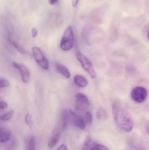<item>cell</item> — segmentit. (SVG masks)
Wrapping results in <instances>:
<instances>
[{
    "label": "cell",
    "instance_id": "cell-5",
    "mask_svg": "<svg viewBox=\"0 0 149 150\" xmlns=\"http://www.w3.org/2000/svg\"><path fill=\"white\" fill-rule=\"evenodd\" d=\"M148 95V90L143 86H136L131 91V98L136 103L141 104L144 102L147 99Z\"/></svg>",
    "mask_w": 149,
    "mask_h": 150
},
{
    "label": "cell",
    "instance_id": "cell-4",
    "mask_svg": "<svg viewBox=\"0 0 149 150\" xmlns=\"http://www.w3.org/2000/svg\"><path fill=\"white\" fill-rule=\"evenodd\" d=\"M90 103L86 96L82 93H78L76 95L75 109L80 113H85L89 111Z\"/></svg>",
    "mask_w": 149,
    "mask_h": 150
},
{
    "label": "cell",
    "instance_id": "cell-18",
    "mask_svg": "<svg viewBox=\"0 0 149 150\" xmlns=\"http://www.w3.org/2000/svg\"><path fill=\"white\" fill-rule=\"evenodd\" d=\"M84 120L85 123L88 124H91L92 122V115L90 111H87L85 112L84 113Z\"/></svg>",
    "mask_w": 149,
    "mask_h": 150
},
{
    "label": "cell",
    "instance_id": "cell-12",
    "mask_svg": "<svg viewBox=\"0 0 149 150\" xmlns=\"http://www.w3.org/2000/svg\"><path fill=\"white\" fill-rule=\"evenodd\" d=\"M73 80L75 84L80 88H84L88 85L87 79L81 75H75L73 78Z\"/></svg>",
    "mask_w": 149,
    "mask_h": 150
},
{
    "label": "cell",
    "instance_id": "cell-25",
    "mask_svg": "<svg viewBox=\"0 0 149 150\" xmlns=\"http://www.w3.org/2000/svg\"><path fill=\"white\" fill-rule=\"evenodd\" d=\"M31 36L32 38H35L36 37L38 34V31L36 28H32L31 30Z\"/></svg>",
    "mask_w": 149,
    "mask_h": 150
},
{
    "label": "cell",
    "instance_id": "cell-22",
    "mask_svg": "<svg viewBox=\"0 0 149 150\" xmlns=\"http://www.w3.org/2000/svg\"><path fill=\"white\" fill-rule=\"evenodd\" d=\"M148 31H149V25L148 24L146 25L144 27V34L146 38L148 40Z\"/></svg>",
    "mask_w": 149,
    "mask_h": 150
},
{
    "label": "cell",
    "instance_id": "cell-9",
    "mask_svg": "<svg viewBox=\"0 0 149 150\" xmlns=\"http://www.w3.org/2000/svg\"><path fill=\"white\" fill-rule=\"evenodd\" d=\"M12 65L14 67L19 70L23 82L24 83H27L29 81L30 76L29 71L28 68L24 65L17 62H13Z\"/></svg>",
    "mask_w": 149,
    "mask_h": 150
},
{
    "label": "cell",
    "instance_id": "cell-26",
    "mask_svg": "<svg viewBox=\"0 0 149 150\" xmlns=\"http://www.w3.org/2000/svg\"><path fill=\"white\" fill-rule=\"evenodd\" d=\"M57 150H68L67 147L65 144H62L59 147Z\"/></svg>",
    "mask_w": 149,
    "mask_h": 150
},
{
    "label": "cell",
    "instance_id": "cell-27",
    "mask_svg": "<svg viewBox=\"0 0 149 150\" xmlns=\"http://www.w3.org/2000/svg\"><path fill=\"white\" fill-rule=\"evenodd\" d=\"M79 0H72V4L73 7H76L78 3Z\"/></svg>",
    "mask_w": 149,
    "mask_h": 150
},
{
    "label": "cell",
    "instance_id": "cell-19",
    "mask_svg": "<svg viewBox=\"0 0 149 150\" xmlns=\"http://www.w3.org/2000/svg\"><path fill=\"white\" fill-rule=\"evenodd\" d=\"M131 150H146L144 147L139 143H134L131 147Z\"/></svg>",
    "mask_w": 149,
    "mask_h": 150
},
{
    "label": "cell",
    "instance_id": "cell-20",
    "mask_svg": "<svg viewBox=\"0 0 149 150\" xmlns=\"http://www.w3.org/2000/svg\"><path fill=\"white\" fill-rule=\"evenodd\" d=\"M9 86V82L7 79L0 78V88H5L8 87Z\"/></svg>",
    "mask_w": 149,
    "mask_h": 150
},
{
    "label": "cell",
    "instance_id": "cell-21",
    "mask_svg": "<svg viewBox=\"0 0 149 150\" xmlns=\"http://www.w3.org/2000/svg\"><path fill=\"white\" fill-rule=\"evenodd\" d=\"M13 45H14V47L16 49V50L17 51L21 53L22 54H25L26 53L24 49L19 45L18 43H17V42H13Z\"/></svg>",
    "mask_w": 149,
    "mask_h": 150
},
{
    "label": "cell",
    "instance_id": "cell-7",
    "mask_svg": "<svg viewBox=\"0 0 149 150\" xmlns=\"http://www.w3.org/2000/svg\"><path fill=\"white\" fill-rule=\"evenodd\" d=\"M64 130L65 129L60 120L58 125L55 127L52 133L51 136L48 142V147L49 148L52 149L57 145L60 139L62 133Z\"/></svg>",
    "mask_w": 149,
    "mask_h": 150
},
{
    "label": "cell",
    "instance_id": "cell-10",
    "mask_svg": "<svg viewBox=\"0 0 149 150\" xmlns=\"http://www.w3.org/2000/svg\"><path fill=\"white\" fill-rule=\"evenodd\" d=\"M56 68L57 71L66 78L69 79L71 78V73L68 69L66 66L57 63L56 64Z\"/></svg>",
    "mask_w": 149,
    "mask_h": 150
},
{
    "label": "cell",
    "instance_id": "cell-13",
    "mask_svg": "<svg viewBox=\"0 0 149 150\" xmlns=\"http://www.w3.org/2000/svg\"><path fill=\"white\" fill-rule=\"evenodd\" d=\"M11 133L8 129L0 128V143L7 142L11 139Z\"/></svg>",
    "mask_w": 149,
    "mask_h": 150
},
{
    "label": "cell",
    "instance_id": "cell-23",
    "mask_svg": "<svg viewBox=\"0 0 149 150\" xmlns=\"http://www.w3.org/2000/svg\"><path fill=\"white\" fill-rule=\"evenodd\" d=\"M8 107V104L5 101H0V110L4 109Z\"/></svg>",
    "mask_w": 149,
    "mask_h": 150
},
{
    "label": "cell",
    "instance_id": "cell-1",
    "mask_svg": "<svg viewBox=\"0 0 149 150\" xmlns=\"http://www.w3.org/2000/svg\"><path fill=\"white\" fill-rule=\"evenodd\" d=\"M112 112L115 124L120 130L127 133L133 130L134 126L133 116L122 104L119 102L114 103Z\"/></svg>",
    "mask_w": 149,
    "mask_h": 150
},
{
    "label": "cell",
    "instance_id": "cell-6",
    "mask_svg": "<svg viewBox=\"0 0 149 150\" xmlns=\"http://www.w3.org/2000/svg\"><path fill=\"white\" fill-rule=\"evenodd\" d=\"M33 57L36 62L45 70H48L50 65L47 59L45 58L42 51L38 47H34L32 48Z\"/></svg>",
    "mask_w": 149,
    "mask_h": 150
},
{
    "label": "cell",
    "instance_id": "cell-24",
    "mask_svg": "<svg viewBox=\"0 0 149 150\" xmlns=\"http://www.w3.org/2000/svg\"><path fill=\"white\" fill-rule=\"evenodd\" d=\"M97 150H109L106 146L102 145L101 144H98V146H97Z\"/></svg>",
    "mask_w": 149,
    "mask_h": 150
},
{
    "label": "cell",
    "instance_id": "cell-28",
    "mask_svg": "<svg viewBox=\"0 0 149 150\" xmlns=\"http://www.w3.org/2000/svg\"><path fill=\"white\" fill-rule=\"evenodd\" d=\"M48 1H49V3L50 4L53 5L56 4L58 1V0H48Z\"/></svg>",
    "mask_w": 149,
    "mask_h": 150
},
{
    "label": "cell",
    "instance_id": "cell-8",
    "mask_svg": "<svg viewBox=\"0 0 149 150\" xmlns=\"http://www.w3.org/2000/svg\"><path fill=\"white\" fill-rule=\"evenodd\" d=\"M69 114L70 122L81 130L85 129L86 123L83 117L71 110H69Z\"/></svg>",
    "mask_w": 149,
    "mask_h": 150
},
{
    "label": "cell",
    "instance_id": "cell-2",
    "mask_svg": "<svg viewBox=\"0 0 149 150\" xmlns=\"http://www.w3.org/2000/svg\"><path fill=\"white\" fill-rule=\"evenodd\" d=\"M74 33L71 25L68 26L65 30L60 43V47L63 51L71 50L74 44Z\"/></svg>",
    "mask_w": 149,
    "mask_h": 150
},
{
    "label": "cell",
    "instance_id": "cell-3",
    "mask_svg": "<svg viewBox=\"0 0 149 150\" xmlns=\"http://www.w3.org/2000/svg\"><path fill=\"white\" fill-rule=\"evenodd\" d=\"M75 55L77 60L80 63L83 69L92 79H95L97 75L96 71L89 59L79 51L76 52Z\"/></svg>",
    "mask_w": 149,
    "mask_h": 150
},
{
    "label": "cell",
    "instance_id": "cell-17",
    "mask_svg": "<svg viewBox=\"0 0 149 150\" xmlns=\"http://www.w3.org/2000/svg\"><path fill=\"white\" fill-rule=\"evenodd\" d=\"M25 123L27 124V126L30 128L32 129L33 126V121L32 117L30 113H27L25 115L24 118Z\"/></svg>",
    "mask_w": 149,
    "mask_h": 150
},
{
    "label": "cell",
    "instance_id": "cell-14",
    "mask_svg": "<svg viewBox=\"0 0 149 150\" xmlns=\"http://www.w3.org/2000/svg\"><path fill=\"white\" fill-rule=\"evenodd\" d=\"M96 117L98 120L101 121H105L108 117L107 113L106 110L101 107L98 108L96 112Z\"/></svg>",
    "mask_w": 149,
    "mask_h": 150
},
{
    "label": "cell",
    "instance_id": "cell-16",
    "mask_svg": "<svg viewBox=\"0 0 149 150\" xmlns=\"http://www.w3.org/2000/svg\"><path fill=\"white\" fill-rule=\"evenodd\" d=\"M14 112L10 111L3 114L0 115V120L2 121H7L12 118L14 115Z\"/></svg>",
    "mask_w": 149,
    "mask_h": 150
},
{
    "label": "cell",
    "instance_id": "cell-11",
    "mask_svg": "<svg viewBox=\"0 0 149 150\" xmlns=\"http://www.w3.org/2000/svg\"><path fill=\"white\" fill-rule=\"evenodd\" d=\"M98 144L91 137H88L85 140L83 150H97Z\"/></svg>",
    "mask_w": 149,
    "mask_h": 150
},
{
    "label": "cell",
    "instance_id": "cell-15",
    "mask_svg": "<svg viewBox=\"0 0 149 150\" xmlns=\"http://www.w3.org/2000/svg\"><path fill=\"white\" fill-rule=\"evenodd\" d=\"M26 150H36V140L34 137H30L27 140Z\"/></svg>",
    "mask_w": 149,
    "mask_h": 150
}]
</instances>
